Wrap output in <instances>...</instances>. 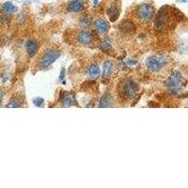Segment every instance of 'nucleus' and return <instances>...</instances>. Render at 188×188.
I'll return each mask as SVG.
<instances>
[{"instance_id": "1a4fd4ad", "label": "nucleus", "mask_w": 188, "mask_h": 188, "mask_svg": "<svg viewBox=\"0 0 188 188\" xmlns=\"http://www.w3.org/2000/svg\"><path fill=\"white\" fill-rule=\"evenodd\" d=\"M94 26H95V28L97 29V31L100 32L101 34L106 33L109 29V24L103 19L96 20L95 23H94Z\"/></svg>"}, {"instance_id": "412c9836", "label": "nucleus", "mask_w": 188, "mask_h": 188, "mask_svg": "<svg viewBox=\"0 0 188 188\" xmlns=\"http://www.w3.org/2000/svg\"><path fill=\"white\" fill-rule=\"evenodd\" d=\"M64 75H65V71H64V69H62L61 74H60V80H63L64 79Z\"/></svg>"}, {"instance_id": "aec40b11", "label": "nucleus", "mask_w": 188, "mask_h": 188, "mask_svg": "<svg viewBox=\"0 0 188 188\" xmlns=\"http://www.w3.org/2000/svg\"><path fill=\"white\" fill-rule=\"evenodd\" d=\"M34 103L36 104V105H38V106H41V104L43 103V99L38 98V99H36V100H34Z\"/></svg>"}, {"instance_id": "39448f33", "label": "nucleus", "mask_w": 188, "mask_h": 188, "mask_svg": "<svg viewBox=\"0 0 188 188\" xmlns=\"http://www.w3.org/2000/svg\"><path fill=\"white\" fill-rule=\"evenodd\" d=\"M137 17L145 23H149L154 17V9L149 4H142L137 8Z\"/></svg>"}, {"instance_id": "f3484780", "label": "nucleus", "mask_w": 188, "mask_h": 188, "mask_svg": "<svg viewBox=\"0 0 188 188\" xmlns=\"http://www.w3.org/2000/svg\"><path fill=\"white\" fill-rule=\"evenodd\" d=\"M100 47H101V49H103V51H105V52H109V51H111L113 49L112 43H111L110 40H108V39H103L102 41H101Z\"/></svg>"}, {"instance_id": "dca6fc26", "label": "nucleus", "mask_w": 188, "mask_h": 188, "mask_svg": "<svg viewBox=\"0 0 188 188\" xmlns=\"http://www.w3.org/2000/svg\"><path fill=\"white\" fill-rule=\"evenodd\" d=\"M2 10L6 13H13L17 11V8L11 2H5L2 5Z\"/></svg>"}, {"instance_id": "423d86ee", "label": "nucleus", "mask_w": 188, "mask_h": 188, "mask_svg": "<svg viewBox=\"0 0 188 188\" xmlns=\"http://www.w3.org/2000/svg\"><path fill=\"white\" fill-rule=\"evenodd\" d=\"M77 41L79 43L83 45H88L93 43L94 41V36L91 32L87 30H82L77 34Z\"/></svg>"}, {"instance_id": "9b49d317", "label": "nucleus", "mask_w": 188, "mask_h": 188, "mask_svg": "<svg viewBox=\"0 0 188 188\" xmlns=\"http://www.w3.org/2000/svg\"><path fill=\"white\" fill-rule=\"evenodd\" d=\"M113 106V99L110 94L106 93L101 98L99 107H112Z\"/></svg>"}, {"instance_id": "f03ea898", "label": "nucleus", "mask_w": 188, "mask_h": 188, "mask_svg": "<svg viewBox=\"0 0 188 188\" xmlns=\"http://www.w3.org/2000/svg\"><path fill=\"white\" fill-rule=\"evenodd\" d=\"M138 85L133 80H126L121 84L120 94L125 99H132L137 96L138 92Z\"/></svg>"}, {"instance_id": "7ed1b4c3", "label": "nucleus", "mask_w": 188, "mask_h": 188, "mask_svg": "<svg viewBox=\"0 0 188 188\" xmlns=\"http://www.w3.org/2000/svg\"><path fill=\"white\" fill-rule=\"evenodd\" d=\"M60 52L57 49H48L43 53L40 60V67L41 69H46L51 66L60 57Z\"/></svg>"}, {"instance_id": "f8f14e48", "label": "nucleus", "mask_w": 188, "mask_h": 188, "mask_svg": "<svg viewBox=\"0 0 188 188\" xmlns=\"http://www.w3.org/2000/svg\"><path fill=\"white\" fill-rule=\"evenodd\" d=\"M61 103L62 105L65 107L71 106L72 104H74V97L71 93H66L61 97Z\"/></svg>"}, {"instance_id": "4be33fe9", "label": "nucleus", "mask_w": 188, "mask_h": 188, "mask_svg": "<svg viewBox=\"0 0 188 188\" xmlns=\"http://www.w3.org/2000/svg\"><path fill=\"white\" fill-rule=\"evenodd\" d=\"M3 96H4V94H3V91H2V90H0V103H2V100H3Z\"/></svg>"}, {"instance_id": "6ab92c4d", "label": "nucleus", "mask_w": 188, "mask_h": 188, "mask_svg": "<svg viewBox=\"0 0 188 188\" xmlns=\"http://www.w3.org/2000/svg\"><path fill=\"white\" fill-rule=\"evenodd\" d=\"M90 22H91V18L89 15H84L81 19V25L84 26H88Z\"/></svg>"}, {"instance_id": "6e6552de", "label": "nucleus", "mask_w": 188, "mask_h": 188, "mask_svg": "<svg viewBox=\"0 0 188 188\" xmlns=\"http://www.w3.org/2000/svg\"><path fill=\"white\" fill-rule=\"evenodd\" d=\"M85 3L83 0H72L68 6V11L70 12H79L84 9Z\"/></svg>"}, {"instance_id": "f257e3e1", "label": "nucleus", "mask_w": 188, "mask_h": 188, "mask_svg": "<svg viewBox=\"0 0 188 188\" xmlns=\"http://www.w3.org/2000/svg\"><path fill=\"white\" fill-rule=\"evenodd\" d=\"M166 85L172 92H178L182 90L183 88H184L185 82H184L182 74L179 71H174L169 76V78L166 80Z\"/></svg>"}, {"instance_id": "9d476101", "label": "nucleus", "mask_w": 188, "mask_h": 188, "mask_svg": "<svg viewBox=\"0 0 188 188\" xmlns=\"http://www.w3.org/2000/svg\"><path fill=\"white\" fill-rule=\"evenodd\" d=\"M107 15H108L111 22H116L120 16V10L118 7L116 5H111L107 9Z\"/></svg>"}, {"instance_id": "4468645a", "label": "nucleus", "mask_w": 188, "mask_h": 188, "mask_svg": "<svg viewBox=\"0 0 188 188\" xmlns=\"http://www.w3.org/2000/svg\"><path fill=\"white\" fill-rule=\"evenodd\" d=\"M112 69H113V64L110 60H106L104 62L103 65V78L107 79L112 74Z\"/></svg>"}, {"instance_id": "ddd939ff", "label": "nucleus", "mask_w": 188, "mask_h": 188, "mask_svg": "<svg viewBox=\"0 0 188 188\" xmlns=\"http://www.w3.org/2000/svg\"><path fill=\"white\" fill-rule=\"evenodd\" d=\"M120 28L126 33H132L135 30V25L131 21H123L122 23L120 24Z\"/></svg>"}, {"instance_id": "0eeeda50", "label": "nucleus", "mask_w": 188, "mask_h": 188, "mask_svg": "<svg viewBox=\"0 0 188 188\" xmlns=\"http://www.w3.org/2000/svg\"><path fill=\"white\" fill-rule=\"evenodd\" d=\"M26 48L27 51V54L30 57H33L37 54L38 49H39V43L35 40H28L26 41Z\"/></svg>"}, {"instance_id": "a211bd4d", "label": "nucleus", "mask_w": 188, "mask_h": 188, "mask_svg": "<svg viewBox=\"0 0 188 188\" xmlns=\"http://www.w3.org/2000/svg\"><path fill=\"white\" fill-rule=\"evenodd\" d=\"M22 106V104H21V102L19 99H12L10 100L9 103L7 104V107H9V108H17V107H21Z\"/></svg>"}, {"instance_id": "20e7f679", "label": "nucleus", "mask_w": 188, "mask_h": 188, "mask_svg": "<svg viewBox=\"0 0 188 188\" xmlns=\"http://www.w3.org/2000/svg\"><path fill=\"white\" fill-rule=\"evenodd\" d=\"M166 63V57H161V55H151V57H149L146 60V65H147L148 69L154 72L161 71L165 67Z\"/></svg>"}, {"instance_id": "2eb2a0df", "label": "nucleus", "mask_w": 188, "mask_h": 188, "mask_svg": "<svg viewBox=\"0 0 188 188\" xmlns=\"http://www.w3.org/2000/svg\"><path fill=\"white\" fill-rule=\"evenodd\" d=\"M88 74L89 77L96 78L100 75V68L98 64H91L88 69Z\"/></svg>"}]
</instances>
